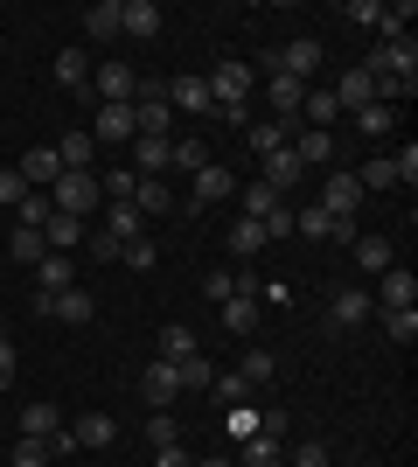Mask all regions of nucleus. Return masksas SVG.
Masks as SVG:
<instances>
[{
	"label": "nucleus",
	"mask_w": 418,
	"mask_h": 467,
	"mask_svg": "<svg viewBox=\"0 0 418 467\" xmlns=\"http://www.w3.org/2000/svg\"><path fill=\"white\" fill-rule=\"evenodd\" d=\"M42 195L56 202V216H91V210H105V189H98V175H56Z\"/></svg>",
	"instance_id": "1"
},
{
	"label": "nucleus",
	"mask_w": 418,
	"mask_h": 467,
	"mask_svg": "<svg viewBox=\"0 0 418 467\" xmlns=\"http://www.w3.org/2000/svg\"><path fill=\"white\" fill-rule=\"evenodd\" d=\"M321 210L335 216V223H356V210H362V182L349 175V168H335V175L321 182Z\"/></svg>",
	"instance_id": "2"
},
{
	"label": "nucleus",
	"mask_w": 418,
	"mask_h": 467,
	"mask_svg": "<svg viewBox=\"0 0 418 467\" xmlns=\"http://www.w3.org/2000/svg\"><path fill=\"white\" fill-rule=\"evenodd\" d=\"M91 91H98V105H133L139 70H126V63H91Z\"/></svg>",
	"instance_id": "3"
},
{
	"label": "nucleus",
	"mask_w": 418,
	"mask_h": 467,
	"mask_svg": "<svg viewBox=\"0 0 418 467\" xmlns=\"http://www.w3.org/2000/svg\"><path fill=\"white\" fill-rule=\"evenodd\" d=\"M36 314H49V321H70V328H84L91 314H98V300L84 286H70V293H36Z\"/></svg>",
	"instance_id": "4"
},
{
	"label": "nucleus",
	"mask_w": 418,
	"mask_h": 467,
	"mask_svg": "<svg viewBox=\"0 0 418 467\" xmlns=\"http://www.w3.org/2000/svg\"><path fill=\"white\" fill-rule=\"evenodd\" d=\"M259 182L279 195V202H286V195H293L300 182H307V168H300V154H293V147H279V154H265V161H259Z\"/></svg>",
	"instance_id": "5"
},
{
	"label": "nucleus",
	"mask_w": 418,
	"mask_h": 467,
	"mask_svg": "<svg viewBox=\"0 0 418 467\" xmlns=\"http://www.w3.org/2000/svg\"><path fill=\"white\" fill-rule=\"evenodd\" d=\"M223 195H238V175H230L223 161H209V168L189 175V202H196V210H209V202H223Z\"/></svg>",
	"instance_id": "6"
},
{
	"label": "nucleus",
	"mask_w": 418,
	"mask_h": 467,
	"mask_svg": "<svg viewBox=\"0 0 418 467\" xmlns=\"http://www.w3.org/2000/svg\"><path fill=\"white\" fill-rule=\"evenodd\" d=\"M272 70H279V78H293V84H307V78H314V70H321V42H314V36L286 42V49H279V57H272Z\"/></svg>",
	"instance_id": "7"
},
{
	"label": "nucleus",
	"mask_w": 418,
	"mask_h": 467,
	"mask_svg": "<svg viewBox=\"0 0 418 467\" xmlns=\"http://www.w3.org/2000/svg\"><path fill=\"white\" fill-rule=\"evenodd\" d=\"M91 140H105V147H126V140H139L133 105H98V112H91Z\"/></svg>",
	"instance_id": "8"
},
{
	"label": "nucleus",
	"mask_w": 418,
	"mask_h": 467,
	"mask_svg": "<svg viewBox=\"0 0 418 467\" xmlns=\"http://www.w3.org/2000/svg\"><path fill=\"white\" fill-rule=\"evenodd\" d=\"M168 154H175V140L139 133V140H133V175H139V182H160V175H168Z\"/></svg>",
	"instance_id": "9"
},
{
	"label": "nucleus",
	"mask_w": 418,
	"mask_h": 467,
	"mask_svg": "<svg viewBox=\"0 0 418 467\" xmlns=\"http://www.w3.org/2000/svg\"><path fill=\"white\" fill-rule=\"evenodd\" d=\"M139 398H147L154 411H168V405H175V398H181L175 363H147V370H139Z\"/></svg>",
	"instance_id": "10"
},
{
	"label": "nucleus",
	"mask_w": 418,
	"mask_h": 467,
	"mask_svg": "<svg viewBox=\"0 0 418 467\" xmlns=\"http://www.w3.org/2000/svg\"><path fill=\"white\" fill-rule=\"evenodd\" d=\"M370 314H377V300H370L362 286H342L335 300H328V321H335V328H356V321H370Z\"/></svg>",
	"instance_id": "11"
},
{
	"label": "nucleus",
	"mask_w": 418,
	"mask_h": 467,
	"mask_svg": "<svg viewBox=\"0 0 418 467\" xmlns=\"http://www.w3.org/2000/svg\"><path fill=\"white\" fill-rule=\"evenodd\" d=\"M15 175L28 182V189H49V182L63 175V161H56V147H28V154L15 161Z\"/></svg>",
	"instance_id": "12"
},
{
	"label": "nucleus",
	"mask_w": 418,
	"mask_h": 467,
	"mask_svg": "<svg viewBox=\"0 0 418 467\" xmlns=\"http://www.w3.org/2000/svg\"><path fill=\"white\" fill-rule=\"evenodd\" d=\"M168 112L209 119V84H202V78H175V84H168Z\"/></svg>",
	"instance_id": "13"
},
{
	"label": "nucleus",
	"mask_w": 418,
	"mask_h": 467,
	"mask_svg": "<svg viewBox=\"0 0 418 467\" xmlns=\"http://www.w3.org/2000/svg\"><path fill=\"white\" fill-rule=\"evenodd\" d=\"M244 147H251V154H279V147H293V126H279V119H251V126H244Z\"/></svg>",
	"instance_id": "14"
},
{
	"label": "nucleus",
	"mask_w": 418,
	"mask_h": 467,
	"mask_svg": "<svg viewBox=\"0 0 418 467\" xmlns=\"http://www.w3.org/2000/svg\"><path fill=\"white\" fill-rule=\"evenodd\" d=\"M49 78H56L63 91H84V84H91V57H84L77 42H70V49H56V63H49Z\"/></svg>",
	"instance_id": "15"
},
{
	"label": "nucleus",
	"mask_w": 418,
	"mask_h": 467,
	"mask_svg": "<svg viewBox=\"0 0 418 467\" xmlns=\"http://www.w3.org/2000/svg\"><path fill=\"white\" fill-rule=\"evenodd\" d=\"M377 279H383V286L370 293L377 307H412V300H418V279L404 273V265H391V273H377Z\"/></svg>",
	"instance_id": "16"
},
{
	"label": "nucleus",
	"mask_w": 418,
	"mask_h": 467,
	"mask_svg": "<svg viewBox=\"0 0 418 467\" xmlns=\"http://www.w3.org/2000/svg\"><path fill=\"white\" fill-rule=\"evenodd\" d=\"M70 440H77V447H112V440H119V419H105V411H84L77 426H70Z\"/></svg>",
	"instance_id": "17"
},
{
	"label": "nucleus",
	"mask_w": 418,
	"mask_h": 467,
	"mask_svg": "<svg viewBox=\"0 0 418 467\" xmlns=\"http://www.w3.org/2000/svg\"><path fill=\"white\" fill-rule=\"evenodd\" d=\"M91 154H98V140H91V133H63V140H56L63 175H91Z\"/></svg>",
	"instance_id": "18"
},
{
	"label": "nucleus",
	"mask_w": 418,
	"mask_h": 467,
	"mask_svg": "<svg viewBox=\"0 0 418 467\" xmlns=\"http://www.w3.org/2000/svg\"><path fill=\"white\" fill-rule=\"evenodd\" d=\"M119 36H160V7L154 0H119Z\"/></svg>",
	"instance_id": "19"
},
{
	"label": "nucleus",
	"mask_w": 418,
	"mask_h": 467,
	"mask_svg": "<svg viewBox=\"0 0 418 467\" xmlns=\"http://www.w3.org/2000/svg\"><path fill=\"white\" fill-rule=\"evenodd\" d=\"M335 105H342V112H362V105H377V78H370V70H349V78L335 84Z\"/></svg>",
	"instance_id": "20"
},
{
	"label": "nucleus",
	"mask_w": 418,
	"mask_h": 467,
	"mask_svg": "<svg viewBox=\"0 0 418 467\" xmlns=\"http://www.w3.org/2000/svg\"><path fill=\"white\" fill-rule=\"evenodd\" d=\"M49 432H63V411L49 405V398H36V405H21V440H49Z\"/></svg>",
	"instance_id": "21"
},
{
	"label": "nucleus",
	"mask_w": 418,
	"mask_h": 467,
	"mask_svg": "<svg viewBox=\"0 0 418 467\" xmlns=\"http://www.w3.org/2000/svg\"><path fill=\"white\" fill-rule=\"evenodd\" d=\"M265 98H272V119H279V126H293L300 98H307V84H293V78H279V70H272V84H265Z\"/></svg>",
	"instance_id": "22"
},
{
	"label": "nucleus",
	"mask_w": 418,
	"mask_h": 467,
	"mask_svg": "<svg viewBox=\"0 0 418 467\" xmlns=\"http://www.w3.org/2000/svg\"><path fill=\"white\" fill-rule=\"evenodd\" d=\"M139 231H147V216H139L133 202H105V237H119V244H133Z\"/></svg>",
	"instance_id": "23"
},
{
	"label": "nucleus",
	"mask_w": 418,
	"mask_h": 467,
	"mask_svg": "<svg viewBox=\"0 0 418 467\" xmlns=\"http://www.w3.org/2000/svg\"><path fill=\"white\" fill-rule=\"evenodd\" d=\"M217 314H223V328H230V335H251V328H259V300H251V293H230Z\"/></svg>",
	"instance_id": "24"
},
{
	"label": "nucleus",
	"mask_w": 418,
	"mask_h": 467,
	"mask_svg": "<svg viewBox=\"0 0 418 467\" xmlns=\"http://www.w3.org/2000/svg\"><path fill=\"white\" fill-rule=\"evenodd\" d=\"M42 244L70 258V244H84V216H49V223H42Z\"/></svg>",
	"instance_id": "25"
},
{
	"label": "nucleus",
	"mask_w": 418,
	"mask_h": 467,
	"mask_svg": "<svg viewBox=\"0 0 418 467\" xmlns=\"http://www.w3.org/2000/svg\"><path fill=\"white\" fill-rule=\"evenodd\" d=\"M293 154H300V168H328V161H335V133H314V126H307V133L293 140Z\"/></svg>",
	"instance_id": "26"
},
{
	"label": "nucleus",
	"mask_w": 418,
	"mask_h": 467,
	"mask_svg": "<svg viewBox=\"0 0 418 467\" xmlns=\"http://www.w3.org/2000/svg\"><path fill=\"white\" fill-rule=\"evenodd\" d=\"M70 286H77V279H70V258L49 252V258L36 265V293H70Z\"/></svg>",
	"instance_id": "27"
},
{
	"label": "nucleus",
	"mask_w": 418,
	"mask_h": 467,
	"mask_svg": "<svg viewBox=\"0 0 418 467\" xmlns=\"http://www.w3.org/2000/svg\"><path fill=\"white\" fill-rule=\"evenodd\" d=\"M238 377H244V384H251V390H265V384H272V377H279V356H272V349H244Z\"/></svg>",
	"instance_id": "28"
},
{
	"label": "nucleus",
	"mask_w": 418,
	"mask_h": 467,
	"mask_svg": "<svg viewBox=\"0 0 418 467\" xmlns=\"http://www.w3.org/2000/svg\"><path fill=\"white\" fill-rule=\"evenodd\" d=\"M181 356H196V328H189V321H168V328H160V363H181Z\"/></svg>",
	"instance_id": "29"
},
{
	"label": "nucleus",
	"mask_w": 418,
	"mask_h": 467,
	"mask_svg": "<svg viewBox=\"0 0 418 467\" xmlns=\"http://www.w3.org/2000/svg\"><path fill=\"white\" fill-rule=\"evenodd\" d=\"M300 112H307V126H314V133H328V126L342 119V105H335V91H307V98H300Z\"/></svg>",
	"instance_id": "30"
},
{
	"label": "nucleus",
	"mask_w": 418,
	"mask_h": 467,
	"mask_svg": "<svg viewBox=\"0 0 418 467\" xmlns=\"http://www.w3.org/2000/svg\"><path fill=\"white\" fill-rule=\"evenodd\" d=\"M349 119H356L362 140H383L391 126H398V105H362V112H349Z\"/></svg>",
	"instance_id": "31"
},
{
	"label": "nucleus",
	"mask_w": 418,
	"mask_h": 467,
	"mask_svg": "<svg viewBox=\"0 0 418 467\" xmlns=\"http://www.w3.org/2000/svg\"><path fill=\"white\" fill-rule=\"evenodd\" d=\"M168 168H181V175L209 168V147H202V133H181V140H175V154H168Z\"/></svg>",
	"instance_id": "32"
},
{
	"label": "nucleus",
	"mask_w": 418,
	"mask_h": 467,
	"mask_svg": "<svg viewBox=\"0 0 418 467\" xmlns=\"http://www.w3.org/2000/svg\"><path fill=\"white\" fill-rule=\"evenodd\" d=\"M133 210L139 216H168V210H175V189H168V182H139V189H133Z\"/></svg>",
	"instance_id": "33"
},
{
	"label": "nucleus",
	"mask_w": 418,
	"mask_h": 467,
	"mask_svg": "<svg viewBox=\"0 0 418 467\" xmlns=\"http://www.w3.org/2000/svg\"><path fill=\"white\" fill-rule=\"evenodd\" d=\"M175 377H181V390H209V384H217V363H209V356H181V363H175Z\"/></svg>",
	"instance_id": "34"
},
{
	"label": "nucleus",
	"mask_w": 418,
	"mask_h": 467,
	"mask_svg": "<svg viewBox=\"0 0 418 467\" xmlns=\"http://www.w3.org/2000/svg\"><path fill=\"white\" fill-rule=\"evenodd\" d=\"M383 335H391L398 349H412L418 342V307H383Z\"/></svg>",
	"instance_id": "35"
},
{
	"label": "nucleus",
	"mask_w": 418,
	"mask_h": 467,
	"mask_svg": "<svg viewBox=\"0 0 418 467\" xmlns=\"http://www.w3.org/2000/svg\"><path fill=\"white\" fill-rule=\"evenodd\" d=\"M244 467H286V440H265V432H251V440H244Z\"/></svg>",
	"instance_id": "36"
},
{
	"label": "nucleus",
	"mask_w": 418,
	"mask_h": 467,
	"mask_svg": "<svg viewBox=\"0 0 418 467\" xmlns=\"http://www.w3.org/2000/svg\"><path fill=\"white\" fill-rule=\"evenodd\" d=\"M84 28H91L98 42H112L119 36V0H91V7H84Z\"/></svg>",
	"instance_id": "37"
},
{
	"label": "nucleus",
	"mask_w": 418,
	"mask_h": 467,
	"mask_svg": "<svg viewBox=\"0 0 418 467\" xmlns=\"http://www.w3.org/2000/svg\"><path fill=\"white\" fill-rule=\"evenodd\" d=\"M356 265L362 273H391L398 258H391V237H356Z\"/></svg>",
	"instance_id": "38"
},
{
	"label": "nucleus",
	"mask_w": 418,
	"mask_h": 467,
	"mask_svg": "<svg viewBox=\"0 0 418 467\" xmlns=\"http://www.w3.org/2000/svg\"><path fill=\"white\" fill-rule=\"evenodd\" d=\"M15 216H21V231H42V223L56 216V202H49V195H42V189H28V195H21V202H15Z\"/></svg>",
	"instance_id": "39"
},
{
	"label": "nucleus",
	"mask_w": 418,
	"mask_h": 467,
	"mask_svg": "<svg viewBox=\"0 0 418 467\" xmlns=\"http://www.w3.org/2000/svg\"><path fill=\"white\" fill-rule=\"evenodd\" d=\"M238 202H244V216H251V223H259V216H272V210H279V195L265 189V182H238Z\"/></svg>",
	"instance_id": "40"
},
{
	"label": "nucleus",
	"mask_w": 418,
	"mask_h": 467,
	"mask_svg": "<svg viewBox=\"0 0 418 467\" xmlns=\"http://www.w3.org/2000/svg\"><path fill=\"white\" fill-rule=\"evenodd\" d=\"M7 252H15V265H42L49 244H42V231H21V223H15V244H7Z\"/></svg>",
	"instance_id": "41"
},
{
	"label": "nucleus",
	"mask_w": 418,
	"mask_h": 467,
	"mask_svg": "<svg viewBox=\"0 0 418 467\" xmlns=\"http://www.w3.org/2000/svg\"><path fill=\"white\" fill-rule=\"evenodd\" d=\"M147 447H181V426H175V411H154V419H147Z\"/></svg>",
	"instance_id": "42"
},
{
	"label": "nucleus",
	"mask_w": 418,
	"mask_h": 467,
	"mask_svg": "<svg viewBox=\"0 0 418 467\" xmlns=\"http://www.w3.org/2000/svg\"><path fill=\"white\" fill-rule=\"evenodd\" d=\"M209 398H217V405H244V398H251V384H244L238 370H217V384H209Z\"/></svg>",
	"instance_id": "43"
},
{
	"label": "nucleus",
	"mask_w": 418,
	"mask_h": 467,
	"mask_svg": "<svg viewBox=\"0 0 418 467\" xmlns=\"http://www.w3.org/2000/svg\"><path fill=\"white\" fill-rule=\"evenodd\" d=\"M223 432H230V440L244 447V440L259 432V411H251V405H230V411H223Z\"/></svg>",
	"instance_id": "44"
},
{
	"label": "nucleus",
	"mask_w": 418,
	"mask_h": 467,
	"mask_svg": "<svg viewBox=\"0 0 418 467\" xmlns=\"http://www.w3.org/2000/svg\"><path fill=\"white\" fill-rule=\"evenodd\" d=\"M356 182H362V189H398V175H391V154L362 161V168H356Z\"/></svg>",
	"instance_id": "45"
},
{
	"label": "nucleus",
	"mask_w": 418,
	"mask_h": 467,
	"mask_svg": "<svg viewBox=\"0 0 418 467\" xmlns=\"http://www.w3.org/2000/svg\"><path fill=\"white\" fill-rule=\"evenodd\" d=\"M259 231H265V244H286V237H293V210L279 202L272 216H259Z\"/></svg>",
	"instance_id": "46"
},
{
	"label": "nucleus",
	"mask_w": 418,
	"mask_h": 467,
	"mask_svg": "<svg viewBox=\"0 0 418 467\" xmlns=\"http://www.w3.org/2000/svg\"><path fill=\"white\" fill-rule=\"evenodd\" d=\"M119 258H126V265H133V273H154V265H160V252H154V244H147V237H133V244H119Z\"/></svg>",
	"instance_id": "47"
},
{
	"label": "nucleus",
	"mask_w": 418,
	"mask_h": 467,
	"mask_svg": "<svg viewBox=\"0 0 418 467\" xmlns=\"http://www.w3.org/2000/svg\"><path fill=\"white\" fill-rule=\"evenodd\" d=\"M230 244H238V258H251V252H265V231L251 223V216H238V231H230Z\"/></svg>",
	"instance_id": "48"
},
{
	"label": "nucleus",
	"mask_w": 418,
	"mask_h": 467,
	"mask_svg": "<svg viewBox=\"0 0 418 467\" xmlns=\"http://www.w3.org/2000/svg\"><path fill=\"white\" fill-rule=\"evenodd\" d=\"M349 21H356V28H377V36H383V0H349Z\"/></svg>",
	"instance_id": "49"
},
{
	"label": "nucleus",
	"mask_w": 418,
	"mask_h": 467,
	"mask_svg": "<svg viewBox=\"0 0 418 467\" xmlns=\"http://www.w3.org/2000/svg\"><path fill=\"white\" fill-rule=\"evenodd\" d=\"M391 175H398L404 189H418V147H404V154H391Z\"/></svg>",
	"instance_id": "50"
},
{
	"label": "nucleus",
	"mask_w": 418,
	"mask_h": 467,
	"mask_svg": "<svg viewBox=\"0 0 418 467\" xmlns=\"http://www.w3.org/2000/svg\"><path fill=\"white\" fill-rule=\"evenodd\" d=\"M15 467H49V447L42 440H15Z\"/></svg>",
	"instance_id": "51"
},
{
	"label": "nucleus",
	"mask_w": 418,
	"mask_h": 467,
	"mask_svg": "<svg viewBox=\"0 0 418 467\" xmlns=\"http://www.w3.org/2000/svg\"><path fill=\"white\" fill-rule=\"evenodd\" d=\"M293 467H335V461H328V447H321V440H307V447H293Z\"/></svg>",
	"instance_id": "52"
},
{
	"label": "nucleus",
	"mask_w": 418,
	"mask_h": 467,
	"mask_svg": "<svg viewBox=\"0 0 418 467\" xmlns=\"http://www.w3.org/2000/svg\"><path fill=\"white\" fill-rule=\"evenodd\" d=\"M21 195H28V182H21V175H15V168H0V202H7V210H15Z\"/></svg>",
	"instance_id": "53"
},
{
	"label": "nucleus",
	"mask_w": 418,
	"mask_h": 467,
	"mask_svg": "<svg viewBox=\"0 0 418 467\" xmlns=\"http://www.w3.org/2000/svg\"><path fill=\"white\" fill-rule=\"evenodd\" d=\"M202 300H217V307H223V300H230V273H202Z\"/></svg>",
	"instance_id": "54"
},
{
	"label": "nucleus",
	"mask_w": 418,
	"mask_h": 467,
	"mask_svg": "<svg viewBox=\"0 0 418 467\" xmlns=\"http://www.w3.org/2000/svg\"><path fill=\"white\" fill-rule=\"evenodd\" d=\"M15 370H21V356H15V342H7V335H0V390L15 384Z\"/></svg>",
	"instance_id": "55"
},
{
	"label": "nucleus",
	"mask_w": 418,
	"mask_h": 467,
	"mask_svg": "<svg viewBox=\"0 0 418 467\" xmlns=\"http://www.w3.org/2000/svg\"><path fill=\"white\" fill-rule=\"evenodd\" d=\"M154 467H196V461H189L181 447H160V453H154Z\"/></svg>",
	"instance_id": "56"
},
{
	"label": "nucleus",
	"mask_w": 418,
	"mask_h": 467,
	"mask_svg": "<svg viewBox=\"0 0 418 467\" xmlns=\"http://www.w3.org/2000/svg\"><path fill=\"white\" fill-rule=\"evenodd\" d=\"M196 467H230V461H196Z\"/></svg>",
	"instance_id": "57"
}]
</instances>
